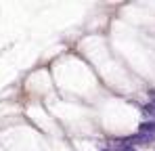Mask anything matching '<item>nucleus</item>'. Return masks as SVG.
<instances>
[{"mask_svg": "<svg viewBox=\"0 0 155 151\" xmlns=\"http://www.w3.org/2000/svg\"><path fill=\"white\" fill-rule=\"evenodd\" d=\"M138 132H143V134H153L155 136V120H145V122H140Z\"/></svg>", "mask_w": 155, "mask_h": 151, "instance_id": "1", "label": "nucleus"}, {"mask_svg": "<svg viewBox=\"0 0 155 151\" xmlns=\"http://www.w3.org/2000/svg\"><path fill=\"white\" fill-rule=\"evenodd\" d=\"M140 111H143L145 116H149V120H155V101H149V103H145V105L140 107Z\"/></svg>", "mask_w": 155, "mask_h": 151, "instance_id": "2", "label": "nucleus"}, {"mask_svg": "<svg viewBox=\"0 0 155 151\" xmlns=\"http://www.w3.org/2000/svg\"><path fill=\"white\" fill-rule=\"evenodd\" d=\"M120 151H136V149H134L132 145H122V149H120Z\"/></svg>", "mask_w": 155, "mask_h": 151, "instance_id": "3", "label": "nucleus"}, {"mask_svg": "<svg viewBox=\"0 0 155 151\" xmlns=\"http://www.w3.org/2000/svg\"><path fill=\"white\" fill-rule=\"evenodd\" d=\"M151 101H155V90H153V92H151Z\"/></svg>", "mask_w": 155, "mask_h": 151, "instance_id": "4", "label": "nucleus"}, {"mask_svg": "<svg viewBox=\"0 0 155 151\" xmlns=\"http://www.w3.org/2000/svg\"><path fill=\"white\" fill-rule=\"evenodd\" d=\"M107 151H111V149H107Z\"/></svg>", "mask_w": 155, "mask_h": 151, "instance_id": "5", "label": "nucleus"}]
</instances>
